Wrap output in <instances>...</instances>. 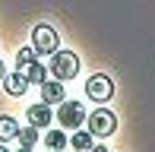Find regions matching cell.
I'll return each instance as SVG.
<instances>
[{
  "label": "cell",
  "instance_id": "3",
  "mask_svg": "<svg viewBox=\"0 0 155 152\" xmlns=\"http://www.w3.org/2000/svg\"><path fill=\"white\" fill-rule=\"evenodd\" d=\"M57 121H60V127L76 130V127H82V124H86V111H82L79 101L63 98V101H60V108H57Z\"/></svg>",
  "mask_w": 155,
  "mask_h": 152
},
{
  "label": "cell",
  "instance_id": "14",
  "mask_svg": "<svg viewBox=\"0 0 155 152\" xmlns=\"http://www.w3.org/2000/svg\"><path fill=\"white\" fill-rule=\"evenodd\" d=\"M32 57H35V48H22V51L16 54V70H19V67H22V64H29Z\"/></svg>",
  "mask_w": 155,
  "mask_h": 152
},
{
  "label": "cell",
  "instance_id": "1",
  "mask_svg": "<svg viewBox=\"0 0 155 152\" xmlns=\"http://www.w3.org/2000/svg\"><path fill=\"white\" fill-rule=\"evenodd\" d=\"M51 73H54V79H73L76 73H79V57H76L73 51H54L51 54Z\"/></svg>",
  "mask_w": 155,
  "mask_h": 152
},
{
  "label": "cell",
  "instance_id": "13",
  "mask_svg": "<svg viewBox=\"0 0 155 152\" xmlns=\"http://www.w3.org/2000/svg\"><path fill=\"white\" fill-rule=\"evenodd\" d=\"M45 146L48 149H63V146H67V136H63L60 130H51V133L45 136Z\"/></svg>",
  "mask_w": 155,
  "mask_h": 152
},
{
  "label": "cell",
  "instance_id": "15",
  "mask_svg": "<svg viewBox=\"0 0 155 152\" xmlns=\"http://www.w3.org/2000/svg\"><path fill=\"white\" fill-rule=\"evenodd\" d=\"M3 76H6V73H3V60H0V82H3Z\"/></svg>",
  "mask_w": 155,
  "mask_h": 152
},
{
  "label": "cell",
  "instance_id": "10",
  "mask_svg": "<svg viewBox=\"0 0 155 152\" xmlns=\"http://www.w3.org/2000/svg\"><path fill=\"white\" fill-rule=\"evenodd\" d=\"M19 133V124H16V117H10V114H0V140H13V136Z\"/></svg>",
  "mask_w": 155,
  "mask_h": 152
},
{
  "label": "cell",
  "instance_id": "11",
  "mask_svg": "<svg viewBox=\"0 0 155 152\" xmlns=\"http://www.w3.org/2000/svg\"><path fill=\"white\" fill-rule=\"evenodd\" d=\"M19 146L22 149H35V143H38V127H35V124H29V127L25 130H19Z\"/></svg>",
  "mask_w": 155,
  "mask_h": 152
},
{
  "label": "cell",
  "instance_id": "7",
  "mask_svg": "<svg viewBox=\"0 0 155 152\" xmlns=\"http://www.w3.org/2000/svg\"><path fill=\"white\" fill-rule=\"evenodd\" d=\"M51 121H54V114H51V105H48V101L29 105V124H35V127H48Z\"/></svg>",
  "mask_w": 155,
  "mask_h": 152
},
{
  "label": "cell",
  "instance_id": "5",
  "mask_svg": "<svg viewBox=\"0 0 155 152\" xmlns=\"http://www.w3.org/2000/svg\"><path fill=\"white\" fill-rule=\"evenodd\" d=\"M89 130H92V136H111L117 130V117L108 108H98V111L89 114Z\"/></svg>",
  "mask_w": 155,
  "mask_h": 152
},
{
  "label": "cell",
  "instance_id": "9",
  "mask_svg": "<svg viewBox=\"0 0 155 152\" xmlns=\"http://www.w3.org/2000/svg\"><path fill=\"white\" fill-rule=\"evenodd\" d=\"M19 73H22L25 79H29V82H35V86H41V82L48 79V70H45V67H41L38 60H35V57L29 60V64H22V67H19Z\"/></svg>",
  "mask_w": 155,
  "mask_h": 152
},
{
  "label": "cell",
  "instance_id": "4",
  "mask_svg": "<svg viewBox=\"0 0 155 152\" xmlns=\"http://www.w3.org/2000/svg\"><path fill=\"white\" fill-rule=\"evenodd\" d=\"M86 95H89L92 101H98V105H104V101L114 95V82H111V76L95 73L92 79H86Z\"/></svg>",
  "mask_w": 155,
  "mask_h": 152
},
{
  "label": "cell",
  "instance_id": "2",
  "mask_svg": "<svg viewBox=\"0 0 155 152\" xmlns=\"http://www.w3.org/2000/svg\"><path fill=\"white\" fill-rule=\"evenodd\" d=\"M32 48H35V54H54L60 48V38L51 25H35L32 29Z\"/></svg>",
  "mask_w": 155,
  "mask_h": 152
},
{
  "label": "cell",
  "instance_id": "6",
  "mask_svg": "<svg viewBox=\"0 0 155 152\" xmlns=\"http://www.w3.org/2000/svg\"><path fill=\"white\" fill-rule=\"evenodd\" d=\"M63 98H67V95H63V82L60 79H45V82H41V101H48V105H60Z\"/></svg>",
  "mask_w": 155,
  "mask_h": 152
},
{
  "label": "cell",
  "instance_id": "8",
  "mask_svg": "<svg viewBox=\"0 0 155 152\" xmlns=\"http://www.w3.org/2000/svg\"><path fill=\"white\" fill-rule=\"evenodd\" d=\"M3 89L13 95V98H19V95H25V89H29V79H25L22 73H10V76H3Z\"/></svg>",
  "mask_w": 155,
  "mask_h": 152
},
{
  "label": "cell",
  "instance_id": "12",
  "mask_svg": "<svg viewBox=\"0 0 155 152\" xmlns=\"http://www.w3.org/2000/svg\"><path fill=\"white\" fill-rule=\"evenodd\" d=\"M73 149H95L92 130H79V127H76V133H73Z\"/></svg>",
  "mask_w": 155,
  "mask_h": 152
}]
</instances>
